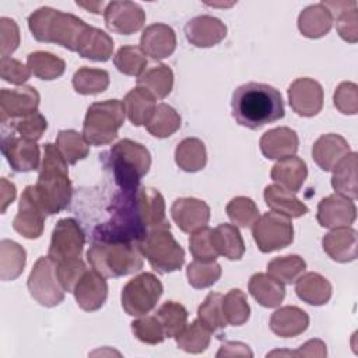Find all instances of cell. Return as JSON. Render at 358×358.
Returning a JSON list of instances; mask_svg holds the SVG:
<instances>
[{
    "label": "cell",
    "mask_w": 358,
    "mask_h": 358,
    "mask_svg": "<svg viewBox=\"0 0 358 358\" xmlns=\"http://www.w3.org/2000/svg\"><path fill=\"white\" fill-rule=\"evenodd\" d=\"M123 106L126 116L134 126H145L157 108L152 94L138 85L124 95Z\"/></svg>",
    "instance_id": "1f68e13d"
},
{
    "label": "cell",
    "mask_w": 358,
    "mask_h": 358,
    "mask_svg": "<svg viewBox=\"0 0 358 358\" xmlns=\"http://www.w3.org/2000/svg\"><path fill=\"white\" fill-rule=\"evenodd\" d=\"M31 74L32 73L28 66L22 64L17 59L6 57L0 62V76L7 83H11L14 85H22L31 77Z\"/></svg>",
    "instance_id": "91938a15"
},
{
    "label": "cell",
    "mask_w": 358,
    "mask_h": 358,
    "mask_svg": "<svg viewBox=\"0 0 358 358\" xmlns=\"http://www.w3.org/2000/svg\"><path fill=\"white\" fill-rule=\"evenodd\" d=\"M217 357H253V352L245 343L225 341L217 352Z\"/></svg>",
    "instance_id": "6125c7cd"
},
{
    "label": "cell",
    "mask_w": 358,
    "mask_h": 358,
    "mask_svg": "<svg viewBox=\"0 0 358 358\" xmlns=\"http://www.w3.org/2000/svg\"><path fill=\"white\" fill-rule=\"evenodd\" d=\"M31 296L42 306L53 308L63 302L66 291L57 277V263L49 256H41L27 281Z\"/></svg>",
    "instance_id": "30bf717a"
},
{
    "label": "cell",
    "mask_w": 358,
    "mask_h": 358,
    "mask_svg": "<svg viewBox=\"0 0 358 358\" xmlns=\"http://www.w3.org/2000/svg\"><path fill=\"white\" fill-rule=\"evenodd\" d=\"M90 266L105 278H117L143 268L144 256L137 243L92 242L87 250Z\"/></svg>",
    "instance_id": "8992f818"
},
{
    "label": "cell",
    "mask_w": 358,
    "mask_h": 358,
    "mask_svg": "<svg viewBox=\"0 0 358 358\" xmlns=\"http://www.w3.org/2000/svg\"><path fill=\"white\" fill-rule=\"evenodd\" d=\"M175 341L180 350L190 354H200L210 345L211 331L196 319L185 326V329L175 337Z\"/></svg>",
    "instance_id": "7bdbcfd3"
},
{
    "label": "cell",
    "mask_w": 358,
    "mask_h": 358,
    "mask_svg": "<svg viewBox=\"0 0 358 358\" xmlns=\"http://www.w3.org/2000/svg\"><path fill=\"white\" fill-rule=\"evenodd\" d=\"M331 27L333 17L322 3L308 6L298 15V29L306 38H322L329 34Z\"/></svg>",
    "instance_id": "4dcf8cb0"
},
{
    "label": "cell",
    "mask_w": 358,
    "mask_h": 358,
    "mask_svg": "<svg viewBox=\"0 0 358 358\" xmlns=\"http://www.w3.org/2000/svg\"><path fill=\"white\" fill-rule=\"evenodd\" d=\"M264 201L275 213L289 218H299L308 213V207L291 192L278 185H268L264 189Z\"/></svg>",
    "instance_id": "836d02e7"
},
{
    "label": "cell",
    "mask_w": 358,
    "mask_h": 358,
    "mask_svg": "<svg viewBox=\"0 0 358 358\" xmlns=\"http://www.w3.org/2000/svg\"><path fill=\"white\" fill-rule=\"evenodd\" d=\"M115 67L126 76L140 77L147 67V57L143 53V50L133 45L122 46L115 57H113Z\"/></svg>",
    "instance_id": "f907efd6"
},
{
    "label": "cell",
    "mask_w": 358,
    "mask_h": 358,
    "mask_svg": "<svg viewBox=\"0 0 358 358\" xmlns=\"http://www.w3.org/2000/svg\"><path fill=\"white\" fill-rule=\"evenodd\" d=\"M197 319L213 333L222 330L227 320L222 312V295L220 292H210L197 309Z\"/></svg>",
    "instance_id": "681fc988"
},
{
    "label": "cell",
    "mask_w": 358,
    "mask_h": 358,
    "mask_svg": "<svg viewBox=\"0 0 358 358\" xmlns=\"http://www.w3.org/2000/svg\"><path fill=\"white\" fill-rule=\"evenodd\" d=\"M137 245L150 266L159 274L176 271L185 263V250L173 238L171 227L150 231Z\"/></svg>",
    "instance_id": "ba28073f"
},
{
    "label": "cell",
    "mask_w": 358,
    "mask_h": 358,
    "mask_svg": "<svg viewBox=\"0 0 358 358\" xmlns=\"http://www.w3.org/2000/svg\"><path fill=\"white\" fill-rule=\"evenodd\" d=\"M137 85L151 92L155 99H164L172 91L173 71L166 64H155L137 78Z\"/></svg>",
    "instance_id": "74e56055"
},
{
    "label": "cell",
    "mask_w": 358,
    "mask_h": 358,
    "mask_svg": "<svg viewBox=\"0 0 358 358\" xmlns=\"http://www.w3.org/2000/svg\"><path fill=\"white\" fill-rule=\"evenodd\" d=\"M140 49L152 60H162L175 52L176 34L166 24H151L141 34Z\"/></svg>",
    "instance_id": "7402d4cb"
},
{
    "label": "cell",
    "mask_w": 358,
    "mask_h": 358,
    "mask_svg": "<svg viewBox=\"0 0 358 358\" xmlns=\"http://www.w3.org/2000/svg\"><path fill=\"white\" fill-rule=\"evenodd\" d=\"M162 291V282L157 275L141 273L123 287L120 294L122 308L130 316H144L157 306Z\"/></svg>",
    "instance_id": "9c48e42d"
},
{
    "label": "cell",
    "mask_w": 358,
    "mask_h": 358,
    "mask_svg": "<svg viewBox=\"0 0 358 358\" xmlns=\"http://www.w3.org/2000/svg\"><path fill=\"white\" fill-rule=\"evenodd\" d=\"M248 289L250 295L264 308H277L285 298L284 284L266 273H256L250 277Z\"/></svg>",
    "instance_id": "f546056e"
},
{
    "label": "cell",
    "mask_w": 358,
    "mask_h": 358,
    "mask_svg": "<svg viewBox=\"0 0 358 358\" xmlns=\"http://www.w3.org/2000/svg\"><path fill=\"white\" fill-rule=\"evenodd\" d=\"M29 186L35 200L46 215L57 214L69 207L73 187L69 179L67 162L55 144H45L36 183Z\"/></svg>",
    "instance_id": "3957f363"
},
{
    "label": "cell",
    "mask_w": 358,
    "mask_h": 358,
    "mask_svg": "<svg viewBox=\"0 0 358 358\" xmlns=\"http://www.w3.org/2000/svg\"><path fill=\"white\" fill-rule=\"evenodd\" d=\"M103 18L109 31L119 35H131L143 28L145 13L133 1H110L106 4Z\"/></svg>",
    "instance_id": "5bb4252c"
},
{
    "label": "cell",
    "mask_w": 358,
    "mask_h": 358,
    "mask_svg": "<svg viewBox=\"0 0 358 358\" xmlns=\"http://www.w3.org/2000/svg\"><path fill=\"white\" fill-rule=\"evenodd\" d=\"M56 148L64 158V161L70 165L77 164L80 159L87 158L90 154V144L84 138L83 133L67 129L60 130L56 137Z\"/></svg>",
    "instance_id": "b9f144b4"
},
{
    "label": "cell",
    "mask_w": 358,
    "mask_h": 358,
    "mask_svg": "<svg viewBox=\"0 0 358 358\" xmlns=\"http://www.w3.org/2000/svg\"><path fill=\"white\" fill-rule=\"evenodd\" d=\"M171 227L165 200L152 187L120 190L112 201L109 218L92 231V242L138 243L150 231Z\"/></svg>",
    "instance_id": "6da1fadb"
},
{
    "label": "cell",
    "mask_w": 358,
    "mask_h": 358,
    "mask_svg": "<svg viewBox=\"0 0 358 358\" xmlns=\"http://www.w3.org/2000/svg\"><path fill=\"white\" fill-rule=\"evenodd\" d=\"M85 245V235L74 218H62L52 232L48 256L56 263L78 259Z\"/></svg>",
    "instance_id": "7c38bea8"
},
{
    "label": "cell",
    "mask_w": 358,
    "mask_h": 358,
    "mask_svg": "<svg viewBox=\"0 0 358 358\" xmlns=\"http://www.w3.org/2000/svg\"><path fill=\"white\" fill-rule=\"evenodd\" d=\"M28 28L38 42L56 43L77 53L91 25L70 13L39 7L28 17Z\"/></svg>",
    "instance_id": "277c9868"
},
{
    "label": "cell",
    "mask_w": 358,
    "mask_h": 358,
    "mask_svg": "<svg viewBox=\"0 0 358 358\" xmlns=\"http://www.w3.org/2000/svg\"><path fill=\"white\" fill-rule=\"evenodd\" d=\"M77 305L85 312H94L103 306L108 298V282L98 271L87 270L74 287Z\"/></svg>",
    "instance_id": "ffe728a7"
},
{
    "label": "cell",
    "mask_w": 358,
    "mask_h": 358,
    "mask_svg": "<svg viewBox=\"0 0 358 358\" xmlns=\"http://www.w3.org/2000/svg\"><path fill=\"white\" fill-rule=\"evenodd\" d=\"M213 245L218 256L229 260H239L245 253V243L239 229L232 224H220L211 234Z\"/></svg>",
    "instance_id": "e575fe53"
},
{
    "label": "cell",
    "mask_w": 358,
    "mask_h": 358,
    "mask_svg": "<svg viewBox=\"0 0 358 358\" xmlns=\"http://www.w3.org/2000/svg\"><path fill=\"white\" fill-rule=\"evenodd\" d=\"M322 4L330 11L333 21H336V29L341 39L350 43L358 41V17L357 1L333 0L322 1Z\"/></svg>",
    "instance_id": "83f0119b"
},
{
    "label": "cell",
    "mask_w": 358,
    "mask_h": 358,
    "mask_svg": "<svg viewBox=\"0 0 358 358\" xmlns=\"http://www.w3.org/2000/svg\"><path fill=\"white\" fill-rule=\"evenodd\" d=\"M39 92L31 85L17 88H1L0 91V120L1 124L10 120L34 113L39 106Z\"/></svg>",
    "instance_id": "2e32d148"
},
{
    "label": "cell",
    "mask_w": 358,
    "mask_h": 358,
    "mask_svg": "<svg viewBox=\"0 0 358 358\" xmlns=\"http://www.w3.org/2000/svg\"><path fill=\"white\" fill-rule=\"evenodd\" d=\"M306 270V262L298 255L274 257L267 264V274L282 284H294Z\"/></svg>",
    "instance_id": "f6af8a7d"
},
{
    "label": "cell",
    "mask_w": 358,
    "mask_h": 358,
    "mask_svg": "<svg viewBox=\"0 0 358 358\" xmlns=\"http://www.w3.org/2000/svg\"><path fill=\"white\" fill-rule=\"evenodd\" d=\"M232 116L238 124L257 130L284 117V102L280 91L263 83L239 85L231 99Z\"/></svg>",
    "instance_id": "7a4b0ae2"
},
{
    "label": "cell",
    "mask_w": 358,
    "mask_h": 358,
    "mask_svg": "<svg viewBox=\"0 0 358 358\" xmlns=\"http://www.w3.org/2000/svg\"><path fill=\"white\" fill-rule=\"evenodd\" d=\"M78 7H83V8H85V10H90L91 13H94V14H101V13H103L105 11V8H106V4L108 3H103V1H95V3H80V1H77L76 3Z\"/></svg>",
    "instance_id": "e7e4bbea"
},
{
    "label": "cell",
    "mask_w": 358,
    "mask_h": 358,
    "mask_svg": "<svg viewBox=\"0 0 358 358\" xmlns=\"http://www.w3.org/2000/svg\"><path fill=\"white\" fill-rule=\"evenodd\" d=\"M48 127V122L42 113L38 110L29 115H25L22 117L10 120L7 123H3V130L11 131L22 138L36 141L42 137Z\"/></svg>",
    "instance_id": "7dc6e473"
},
{
    "label": "cell",
    "mask_w": 358,
    "mask_h": 358,
    "mask_svg": "<svg viewBox=\"0 0 358 358\" xmlns=\"http://www.w3.org/2000/svg\"><path fill=\"white\" fill-rule=\"evenodd\" d=\"M27 262L25 249L10 239H1L0 242V278L3 281H11L21 275Z\"/></svg>",
    "instance_id": "8d00e7d4"
},
{
    "label": "cell",
    "mask_w": 358,
    "mask_h": 358,
    "mask_svg": "<svg viewBox=\"0 0 358 358\" xmlns=\"http://www.w3.org/2000/svg\"><path fill=\"white\" fill-rule=\"evenodd\" d=\"M334 106L343 115H355L358 112V87L355 83L343 81L333 95Z\"/></svg>",
    "instance_id": "9f6ffc18"
},
{
    "label": "cell",
    "mask_w": 358,
    "mask_h": 358,
    "mask_svg": "<svg viewBox=\"0 0 358 358\" xmlns=\"http://www.w3.org/2000/svg\"><path fill=\"white\" fill-rule=\"evenodd\" d=\"M48 215L35 200L31 186H27L21 194L18 213L13 221V228L27 239H36L43 232L45 218Z\"/></svg>",
    "instance_id": "ac0fdd59"
},
{
    "label": "cell",
    "mask_w": 358,
    "mask_h": 358,
    "mask_svg": "<svg viewBox=\"0 0 358 358\" xmlns=\"http://www.w3.org/2000/svg\"><path fill=\"white\" fill-rule=\"evenodd\" d=\"M1 152L15 172H31L39 168L41 154L36 141L1 130Z\"/></svg>",
    "instance_id": "4fadbf2b"
},
{
    "label": "cell",
    "mask_w": 358,
    "mask_h": 358,
    "mask_svg": "<svg viewBox=\"0 0 358 358\" xmlns=\"http://www.w3.org/2000/svg\"><path fill=\"white\" fill-rule=\"evenodd\" d=\"M295 292L298 298L302 299L303 302L313 306H320L330 301L333 288L330 281L326 277H323L319 273L309 271V273L301 274L296 278Z\"/></svg>",
    "instance_id": "f1b7e54d"
},
{
    "label": "cell",
    "mask_w": 358,
    "mask_h": 358,
    "mask_svg": "<svg viewBox=\"0 0 358 358\" xmlns=\"http://www.w3.org/2000/svg\"><path fill=\"white\" fill-rule=\"evenodd\" d=\"M131 331L141 343L151 344V345L159 344L166 338L164 327L157 316L144 315V316L133 320Z\"/></svg>",
    "instance_id": "db71d44e"
},
{
    "label": "cell",
    "mask_w": 358,
    "mask_h": 358,
    "mask_svg": "<svg viewBox=\"0 0 358 358\" xmlns=\"http://www.w3.org/2000/svg\"><path fill=\"white\" fill-rule=\"evenodd\" d=\"M288 102L296 115L312 117L323 108V88L313 78H296L288 87Z\"/></svg>",
    "instance_id": "9a60e30c"
},
{
    "label": "cell",
    "mask_w": 358,
    "mask_h": 358,
    "mask_svg": "<svg viewBox=\"0 0 358 358\" xmlns=\"http://www.w3.org/2000/svg\"><path fill=\"white\" fill-rule=\"evenodd\" d=\"M186 39L196 48H211L227 36V25L213 15H197L185 25Z\"/></svg>",
    "instance_id": "44dd1931"
},
{
    "label": "cell",
    "mask_w": 358,
    "mask_h": 358,
    "mask_svg": "<svg viewBox=\"0 0 358 358\" xmlns=\"http://www.w3.org/2000/svg\"><path fill=\"white\" fill-rule=\"evenodd\" d=\"M357 152L350 151L334 168L331 176V186L336 193L355 200L358 196V185H357Z\"/></svg>",
    "instance_id": "d6a6232c"
},
{
    "label": "cell",
    "mask_w": 358,
    "mask_h": 358,
    "mask_svg": "<svg viewBox=\"0 0 358 358\" xmlns=\"http://www.w3.org/2000/svg\"><path fill=\"white\" fill-rule=\"evenodd\" d=\"M73 87L81 95L101 94L109 87V74L106 70L84 66L74 73Z\"/></svg>",
    "instance_id": "ee69618b"
},
{
    "label": "cell",
    "mask_w": 358,
    "mask_h": 358,
    "mask_svg": "<svg viewBox=\"0 0 358 358\" xmlns=\"http://www.w3.org/2000/svg\"><path fill=\"white\" fill-rule=\"evenodd\" d=\"M309 326L308 313L292 305L278 308L270 317V329L274 334L282 338L296 337Z\"/></svg>",
    "instance_id": "484cf974"
},
{
    "label": "cell",
    "mask_w": 358,
    "mask_h": 358,
    "mask_svg": "<svg viewBox=\"0 0 358 358\" xmlns=\"http://www.w3.org/2000/svg\"><path fill=\"white\" fill-rule=\"evenodd\" d=\"M20 45V28L17 22L8 17L0 18V53L1 59L10 57V55Z\"/></svg>",
    "instance_id": "680465c9"
},
{
    "label": "cell",
    "mask_w": 358,
    "mask_h": 358,
    "mask_svg": "<svg viewBox=\"0 0 358 358\" xmlns=\"http://www.w3.org/2000/svg\"><path fill=\"white\" fill-rule=\"evenodd\" d=\"M155 316L164 327L165 337L175 338L187 324L189 313L182 303L175 301H166L158 308Z\"/></svg>",
    "instance_id": "bcb514c9"
},
{
    "label": "cell",
    "mask_w": 358,
    "mask_h": 358,
    "mask_svg": "<svg viewBox=\"0 0 358 358\" xmlns=\"http://www.w3.org/2000/svg\"><path fill=\"white\" fill-rule=\"evenodd\" d=\"M126 117L123 102L106 99L88 106L83 123V136L90 145H106L117 138Z\"/></svg>",
    "instance_id": "52a82bcc"
},
{
    "label": "cell",
    "mask_w": 358,
    "mask_h": 358,
    "mask_svg": "<svg viewBox=\"0 0 358 358\" xmlns=\"http://www.w3.org/2000/svg\"><path fill=\"white\" fill-rule=\"evenodd\" d=\"M182 119L179 113L168 103L157 105L151 119L145 124V129L150 134L157 138H166L179 130Z\"/></svg>",
    "instance_id": "60d3db41"
},
{
    "label": "cell",
    "mask_w": 358,
    "mask_h": 358,
    "mask_svg": "<svg viewBox=\"0 0 358 358\" xmlns=\"http://www.w3.org/2000/svg\"><path fill=\"white\" fill-rule=\"evenodd\" d=\"M27 66L35 77L46 81L59 78L66 70V63L63 59L43 50L29 53L27 56Z\"/></svg>",
    "instance_id": "ab89813d"
},
{
    "label": "cell",
    "mask_w": 358,
    "mask_h": 358,
    "mask_svg": "<svg viewBox=\"0 0 358 358\" xmlns=\"http://www.w3.org/2000/svg\"><path fill=\"white\" fill-rule=\"evenodd\" d=\"M171 215L178 228L192 234L210 221V207L206 201L194 197H180L172 203Z\"/></svg>",
    "instance_id": "d6986e66"
},
{
    "label": "cell",
    "mask_w": 358,
    "mask_h": 358,
    "mask_svg": "<svg viewBox=\"0 0 358 358\" xmlns=\"http://www.w3.org/2000/svg\"><path fill=\"white\" fill-rule=\"evenodd\" d=\"M15 194V185L8 182L6 178H1V213H6V208L14 201Z\"/></svg>",
    "instance_id": "be15d7a7"
},
{
    "label": "cell",
    "mask_w": 358,
    "mask_h": 358,
    "mask_svg": "<svg viewBox=\"0 0 358 358\" xmlns=\"http://www.w3.org/2000/svg\"><path fill=\"white\" fill-rule=\"evenodd\" d=\"M221 273H222L221 266L215 260L213 262L194 260L186 268L187 281L196 289L211 287L220 280Z\"/></svg>",
    "instance_id": "816d5d0a"
},
{
    "label": "cell",
    "mask_w": 358,
    "mask_h": 358,
    "mask_svg": "<svg viewBox=\"0 0 358 358\" xmlns=\"http://www.w3.org/2000/svg\"><path fill=\"white\" fill-rule=\"evenodd\" d=\"M211 234H213V229L208 227H203L192 232L189 238V249L194 260L213 262L218 257V253L213 245Z\"/></svg>",
    "instance_id": "11a10c76"
},
{
    "label": "cell",
    "mask_w": 358,
    "mask_h": 358,
    "mask_svg": "<svg viewBox=\"0 0 358 358\" xmlns=\"http://www.w3.org/2000/svg\"><path fill=\"white\" fill-rule=\"evenodd\" d=\"M228 218L238 227L249 228L253 227V224L260 217L259 208L256 203L246 197V196H238L234 197L225 207Z\"/></svg>",
    "instance_id": "f5cc1de1"
},
{
    "label": "cell",
    "mask_w": 358,
    "mask_h": 358,
    "mask_svg": "<svg viewBox=\"0 0 358 358\" xmlns=\"http://www.w3.org/2000/svg\"><path fill=\"white\" fill-rule=\"evenodd\" d=\"M252 235L260 252L271 253L292 243L294 227L289 217L270 211L257 218L252 227Z\"/></svg>",
    "instance_id": "8fae6325"
},
{
    "label": "cell",
    "mask_w": 358,
    "mask_h": 358,
    "mask_svg": "<svg viewBox=\"0 0 358 358\" xmlns=\"http://www.w3.org/2000/svg\"><path fill=\"white\" fill-rule=\"evenodd\" d=\"M106 168L112 171L115 183L120 190H129L138 186L151 166L150 151L140 143L123 138L101 155Z\"/></svg>",
    "instance_id": "5b68a950"
},
{
    "label": "cell",
    "mask_w": 358,
    "mask_h": 358,
    "mask_svg": "<svg viewBox=\"0 0 358 358\" xmlns=\"http://www.w3.org/2000/svg\"><path fill=\"white\" fill-rule=\"evenodd\" d=\"M113 52L112 38L102 29L91 27L87 32L81 46L78 48V56L94 62H106Z\"/></svg>",
    "instance_id": "f35d334b"
},
{
    "label": "cell",
    "mask_w": 358,
    "mask_h": 358,
    "mask_svg": "<svg viewBox=\"0 0 358 358\" xmlns=\"http://www.w3.org/2000/svg\"><path fill=\"white\" fill-rule=\"evenodd\" d=\"M222 312L228 324L242 326L250 316V306L246 294L238 288L229 289L222 296Z\"/></svg>",
    "instance_id": "c3c4849f"
},
{
    "label": "cell",
    "mask_w": 358,
    "mask_h": 358,
    "mask_svg": "<svg viewBox=\"0 0 358 358\" xmlns=\"http://www.w3.org/2000/svg\"><path fill=\"white\" fill-rule=\"evenodd\" d=\"M85 271H87V266L81 260V257L57 263V277L66 292L74 291V287L77 285V282L80 281V278L84 275Z\"/></svg>",
    "instance_id": "6f0895ef"
},
{
    "label": "cell",
    "mask_w": 358,
    "mask_h": 358,
    "mask_svg": "<svg viewBox=\"0 0 358 358\" xmlns=\"http://www.w3.org/2000/svg\"><path fill=\"white\" fill-rule=\"evenodd\" d=\"M350 151V144L343 136L329 133L313 143L312 158L322 171L330 172Z\"/></svg>",
    "instance_id": "cb8c5ba5"
},
{
    "label": "cell",
    "mask_w": 358,
    "mask_h": 358,
    "mask_svg": "<svg viewBox=\"0 0 358 358\" xmlns=\"http://www.w3.org/2000/svg\"><path fill=\"white\" fill-rule=\"evenodd\" d=\"M262 154L268 159H282L295 155L299 138L295 130L281 126L266 131L259 141Z\"/></svg>",
    "instance_id": "603a6c76"
},
{
    "label": "cell",
    "mask_w": 358,
    "mask_h": 358,
    "mask_svg": "<svg viewBox=\"0 0 358 358\" xmlns=\"http://www.w3.org/2000/svg\"><path fill=\"white\" fill-rule=\"evenodd\" d=\"M271 179L280 187L296 193L305 183L308 176L306 162L295 155L278 159L271 168Z\"/></svg>",
    "instance_id": "4316f807"
},
{
    "label": "cell",
    "mask_w": 358,
    "mask_h": 358,
    "mask_svg": "<svg viewBox=\"0 0 358 358\" xmlns=\"http://www.w3.org/2000/svg\"><path fill=\"white\" fill-rule=\"evenodd\" d=\"M316 218L320 227L329 229L351 227L357 218V207L354 200L334 193L319 201Z\"/></svg>",
    "instance_id": "e0dca14e"
},
{
    "label": "cell",
    "mask_w": 358,
    "mask_h": 358,
    "mask_svg": "<svg viewBox=\"0 0 358 358\" xmlns=\"http://www.w3.org/2000/svg\"><path fill=\"white\" fill-rule=\"evenodd\" d=\"M327 350L326 344L319 340L313 338L302 344L296 351H273L267 355H296V357H326Z\"/></svg>",
    "instance_id": "94428289"
},
{
    "label": "cell",
    "mask_w": 358,
    "mask_h": 358,
    "mask_svg": "<svg viewBox=\"0 0 358 358\" xmlns=\"http://www.w3.org/2000/svg\"><path fill=\"white\" fill-rule=\"evenodd\" d=\"M175 162L185 172L201 171L207 164L204 143L196 137L182 140L175 150Z\"/></svg>",
    "instance_id": "d590c367"
},
{
    "label": "cell",
    "mask_w": 358,
    "mask_h": 358,
    "mask_svg": "<svg viewBox=\"0 0 358 358\" xmlns=\"http://www.w3.org/2000/svg\"><path fill=\"white\" fill-rule=\"evenodd\" d=\"M322 248L334 262H352L357 259V231L351 227L331 229L323 236Z\"/></svg>",
    "instance_id": "d4e9b609"
}]
</instances>
